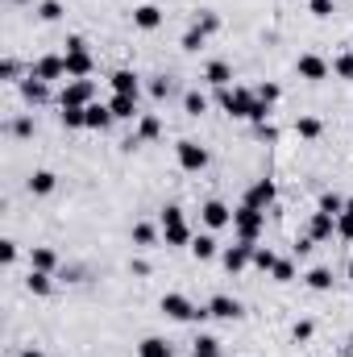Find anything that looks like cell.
Listing matches in <instances>:
<instances>
[{
    "instance_id": "6da1fadb",
    "label": "cell",
    "mask_w": 353,
    "mask_h": 357,
    "mask_svg": "<svg viewBox=\"0 0 353 357\" xmlns=\"http://www.w3.org/2000/svg\"><path fill=\"white\" fill-rule=\"evenodd\" d=\"M158 220H163V241H167L171 250H191L195 233L187 229V220H183V208H179V204H167Z\"/></svg>"
},
{
    "instance_id": "7a4b0ae2",
    "label": "cell",
    "mask_w": 353,
    "mask_h": 357,
    "mask_svg": "<svg viewBox=\"0 0 353 357\" xmlns=\"http://www.w3.org/2000/svg\"><path fill=\"white\" fill-rule=\"evenodd\" d=\"M163 316H171V320H179V324H204L208 320V307H195L187 295H179V291H167L163 295Z\"/></svg>"
},
{
    "instance_id": "3957f363",
    "label": "cell",
    "mask_w": 353,
    "mask_h": 357,
    "mask_svg": "<svg viewBox=\"0 0 353 357\" xmlns=\"http://www.w3.org/2000/svg\"><path fill=\"white\" fill-rule=\"evenodd\" d=\"M233 233H237V241H250V245H258V237L266 233V212H262V208H250V204H241V208L233 212Z\"/></svg>"
},
{
    "instance_id": "277c9868",
    "label": "cell",
    "mask_w": 353,
    "mask_h": 357,
    "mask_svg": "<svg viewBox=\"0 0 353 357\" xmlns=\"http://www.w3.org/2000/svg\"><path fill=\"white\" fill-rule=\"evenodd\" d=\"M216 100H220V108L229 112V116H237V121H250V112H254V104H258V91L250 88H220L216 91Z\"/></svg>"
},
{
    "instance_id": "5b68a950",
    "label": "cell",
    "mask_w": 353,
    "mask_h": 357,
    "mask_svg": "<svg viewBox=\"0 0 353 357\" xmlns=\"http://www.w3.org/2000/svg\"><path fill=\"white\" fill-rule=\"evenodd\" d=\"M175 154H179V167H183V171H191V175H200V171L208 167V150H204L200 142H191V137H183V142H179Z\"/></svg>"
},
{
    "instance_id": "8992f818",
    "label": "cell",
    "mask_w": 353,
    "mask_h": 357,
    "mask_svg": "<svg viewBox=\"0 0 353 357\" xmlns=\"http://www.w3.org/2000/svg\"><path fill=\"white\" fill-rule=\"evenodd\" d=\"M329 71H333V67H329L320 54H299V59H295V75H299V79H308V84L329 79Z\"/></svg>"
},
{
    "instance_id": "52a82bcc",
    "label": "cell",
    "mask_w": 353,
    "mask_h": 357,
    "mask_svg": "<svg viewBox=\"0 0 353 357\" xmlns=\"http://www.w3.org/2000/svg\"><path fill=\"white\" fill-rule=\"evenodd\" d=\"M200 220H204L212 233H216V229H229V225H233V208H229L225 199H208V204L200 208Z\"/></svg>"
},
{
    "instance_id": "ba28073f",
    "label": "cell",
    "mask_w": 353,
    "mask_h": 357,
    "mask_svg": "<svg viewBox=\"0 0 353 357\" xmlns=\"http://www.w3.org/2000/svg\"><path fill=\"white\" fill-rule=\"evenodd\" d=\"M220 262L229 274H241V270L254 262V245L250 241H237V245H229V250H220Z\"/></svg>"
},
{
    "instance_id": "9c48e42d",
    "label": "cell",
    "mask_w": 353,
    "mask_h": 357,
    "mask_svg": "<svg viewBox=\"0 0 353 357\" xmlns=\"http://www.w3.org/2000/svg\"><path fill=\"white\" fill-rule=\"evenodd\" d=\"M29 71H33L38 79H46V84H54V79H67V59H63V54H42Z\"/></svg>"
},
{
    "instance_id": "30bf717a",
    "label": "cell",
    "mask_w": 353,
    "mask_h": 357,
    "mask_svg": "<svg viewBox=\"0 0 353 357\" xmlns=\"http://www.w3.org/2000/svg\"><path fill=\"white\" fill-rule=\"evenodd\" d=\"M59 104H80V108L96 104V84H91V79H71V84L63 88V96H59Z\"/></svg>"
},
{
    "instance_id": "8fae6325",
    "label": "cell",
    "mask_w": 353,
    "mask_h": 357,
    "mask_svg": "<svg viewBox=\"0 0 353 357\" xmlns=\"http://www.w3.org/2000/svg\"><path fill=\"white\" fill-rule=\"evenodd\" d=\"M17 91H21V100H25L29 108H33V104H46V100H50V84H46V79H38L33 71H29V75H25L21 84H17Z\"/></svg>"
},
{
    "instance_id": "7c38bea8",
    "label": "cell",
    "mask_w": 353,
    "mask_h": 357,
    "mask_svg": "<svg viewBox=\"0 0 353 357\" xmlns=\"http://www.w3.org/2000/svg\"><path fill=\"white\" fill-rule=\"evenodd\" d=\"M274 195H278V191H274V178H258V183H250V191H246V199H241V204H250V208H274Z\"/></svg>"
},
{
    "instance_id": "4fadbf2b",
    "label": "cell",
    "mask_w": 353,
    "mask_h": 357,
    "mask_svg": "<svg viewBox=\"0 0 353 357\" xmlns=\"http://www.w3.org/2000/svg\"><path fill=\"white\" fill-rule=\"evenodd\" d=\"M63 59H67V79H88L91 71H96V59H91L88 50H67Z\"/></svg>"
},
{
    "instance_id": "5bb4252c",
    "label": "cell",
    "mask_w": 353,
    "mask_h": 357,
    "mask_svg": "<svg viewBox=\"0 0 353 357\" xmlns=\"http://www.w3.org/2000/svg\"><path fill=\"white\" fill-rule=\"evenodd\" d=\"M208 316H216V320H241L246 312H241V303L233 295H212L208 299Z\"/></svg>"
},
{
    "instance_id": "9a60e30c",
    "label": "cell",
    "mask_w": 353,
    "mask_h": 357,
    "mask_svg": "<svg viewBox=\"0 0 353 357\" xmlns=\"http://www.w3.org/2000/svg\"><path fill=\"white\" fill-rule=\"evenodd\" d=\"M204 79H208L216 91H220V88H233V67H229L225 59H212V63L204 67Z\"/></svg>"
},
{
    "instance_id": "2e32d148",
    "label": "cell",
    "mask_w": 353,
    "mask_h": 357,
    "mask_svg": "<svg viewBox=\"0 0 353 357\" xmlns=\"http://www.w3.org/2000/svg\"><path fill=\"white\" fill-rule=\"evenodd\" d=\"M133 25L146 29V33L158 29V25H163V8H158V4H137V8H133Z\"/></svg>"
},
{
    "instance_id": "e0dca14e",
    "label": "cell",
    "mask_w": 353,
    "mask_h": 357,
    "mask_svg": "<svg viewBox=\"0 0 353 357\" xmlns=\"http://www.w3.org/2000/svg\"><path fill=\"white\" fill-rule=\"evenodd\" d=\"M108 108H112L117 121H137V116H142V112H137V96H117V91H112Z\"/></svg>"
},
{
    "instance_id": "ac0fdd59",
    "label": "cell",
    "mask_w": 353,
    "mask_h": 357,
    "mask_svg": "<svg viewBox=\"0 0 353 357\" xmlns=\"http://www.w3.org/2000/svg\"><path fill=\"white\" fill-rule=\"evenodd\" d=\"M333 233H337V216L316 212V216H312V225H308V237H312V241H329Z\"/></svg>"
},
{
    "instance_id": "d6986e66",
    "label": "cell",
    "mask_w": 353,
    "mask_h": 357,
    "mask_svg": "<svg viewBox=\"0 0 353 357\" xmlns=\"http://www.w3.org/2000/svg\"><path fill=\"white\" fill-rule=\"evenodd\" d=\"M216 254H220L216 237H212V233H195V241H191V258H195V262H208V258H216Z\"/></svg>"
},
{
    "instance_id": "ffe728a7",
    "label": "cell",
    "mask_w": 353,
    "mask_h": 357,
    "mask_svg": "<svg viewBox=\"0 0 353 357\" xmlns=\"http://www.w3.org/2000/svg\"><path fill=\"white\" fill-rule=\"evenodd\" d=\"M112 91H117V96H137V91H142L137 71H129V67H125V71H112Z\"/></svg>"
},
{
    "instance_id": "44dd1931",
    "label": "cell",
    "mask_w": 353,
    "mask_h": 357,
    "mask_svg": "<svg viewBox=\"0 0 353 357\" xmlns=\"http://www.w3.org/2000/svg\"><path fill=\"white\" fill-rule=\"evenodd\" d=\"M63 112H59V121H63V129H88V108H80V104H59Z\"/></svg>"
},
{
    "instance_id": "7402d4cb",
    "label": "cell",
    "mask_w": 353,
    "mask_h": 357,
    "mask_svg": "<svg viewBox=\"0 0 353 357\" xmlns=\"http://www.w3.org/2000/svg\"><path fill=\"white\" fill-rule=\"evenodd\" d=\"M112 121H117V116H112V108H108V104H100V100H96V104H88V129L104 133Z\"/></svg>"
},
{
    "instance_id": "603a6c76",
    "label": "cell",
    "mask_w": 353,
    "mask_h": 357,
    "mask_svg": "<svg viewBox=\"0 0 353 357\" xmlns=\"http://www.w3.org/2000/svg\"><path fill=\"white\" fill-rule=\"evenodd\" d=\"M59 266V254L50 250V245H38L33 254H29V270H42V274H54Z\"/></svg>"
},
{
    "instance_id": "cb8c5ba5",
    "label": "cell",
    "mask_w": 353,
    "mask_h": 357,
    "mask_svg": "<svg viewBox=\"0 0 353 357\" xmlns=\"http://www.w3.org/2000/svg\"><path fill=\"white\" fill-rule=\"evenodd\" d=\"M158 133H163V121H158L154 112H142V116H137V133H133V137H137V142H154Z\"/></svg>"
},
{
    "instance_id": "d4e9b609",
    "label": "cell",
    "mask_w": 353,
    "mask_h": 357,
    "mask_svg": "<svg viewBox=\"0 0 353 357\" xmlns=\"http://www.w3.org/2000/svg\"><path fill=\"white\" fill-rule=\"evenodd\" d=\"M137 357H175V349H171V341H163V337H146V341L137 345Z\"/></svg>"
},
{
    "instance_id": "484cf974",
    "label": "cell",
    "mask_w": 353,
    "mask_h": 357,
    "mask_svg": "<svg viewBox=\"0 0 353 357\" xmlns=\"http://www.w3.org/2000/svg\"><path fill=\"white\" fill-rule=\"evenodd\" d=\"M54 187H59V175H54V171H33V175H29V191H33V195H50Z\"/></svg>"
},
{
    "instance_id": "4316f807",
    "label": "cell",
    "mask_w": 353,
    "mask_h": 357,
    "mask_svg": "<svg viewBox=\"0 0 353 357\" xmlns=\"http://www.w3.org/2000/svg\"><path fill=\"white\" fill-rule=\"evenodd\" d=\"M303 282H308L312 291H333V282H337V278H333V270H329V266H312Z\"/></svg>"
},
{
    "instance_id": "83f0119b",
    "label": "cell",
    "mask_w": 353,
    "mask_h": 357,
    "mask_svg": "<svg viewBox=\"0 0 353 357\" xmlns=\"http://www.w3.org/2000/svg\"><path fill=\"white\" fill-rule=\"evenodd\" d=\"M295 133H299L303 142H316V137L324 133V125H320V116H299V121H295Z\"/></svg>"
},
{
    "instance_id": "f1b7e54d",
    "label": "cell",
    "mask_w": 353,
    "mask_h": 357,
    "mask_svg": "<svg viewBox=\"0 0 353 357\" xmlns=\"http://www.w3.org/2000/svg\"><path fill=\"white\" fill-rule=\"evenodd\" d=\"M25 291H29V295H50V291H54V282H50V274H42V270H29V278H25Z\"/></svg>"
},
{
    "instance_id": "f546056e",
    "label": "cell",
    "mask_w": 353,
    "mask_h": 357,
    "mask_svg": "<svg viewBox=\"0 0 353 357\" xmlns=\"http://www.w3.org/2000/svg\"><path fill=\"white\" fill-rule=\"evenodd\" d=\"M183 112H187V116H204V112H208V96H204V91H187V96H183Z\"/></svg>"
},
{
    "instance_id": "4dcf8cb0",
    "label": "cell",
    "mask_w": 353,
    "mask_h": 357,
    "mask_svg": "<svg viewBox=\"0 0 353 357\" xmlns=\"http://www.w3.org/2000/svg\"><path fill=\"white\" fill-rule=\"evenodd\" d=\"M220 354V341L216 337H208V333H200L195 337V345H191V357H216Z\"/></svg>"
},
{
    "instance_id": "1f68e13d",
    "label": "cell",
    "mask_w": 353,
    "mask_h": 357,
    "mask_svg": "<svg viewBox=\"0 0 353 357\" xmlns=\"http://www.w3.org/2000/svg\"><path fill=\"white\" fill-rule=\"evenodd\" d=\"M63 13H67V8H63V0H42V4H38V17H42L46 25L63 21Z\"/></svg>"
},
{
    "instance_id": "d6a6232c",
    "label": "cell",
    "mask_w": 353,
    "mask_h": 357,
    "mask_svg": "<svg viewBox=\"0 0 353 357\" xmlns=\"http://www.w3.org/2000/svg\"><path fill=\"white\" fill-rule=\"evenodd\" d=\"M129 237H133V245H154V241H158V229H154V225H146V220H137Z\"/></svg>"
},
{
    "instance_id": "836d02e7",
    "label": "cell",
    "mask_w": 353,
    "mask_h": 357,
    "mask_svg": "<svg viewBox=\"0 0 353 357\" xmlns=\"http://www.w3.org/2000/svg\"><path fill=\"white\" fill-rule=\"evenodd\" d=\"M337 237L341 241H353V199H345V212L337 216Z\"/></svg>"
},
{
    "instance_id": "e575fe53",
    "label": "cell",
    "mask_w": 353,
    "mask_h": 357,
    "mask_svg": "<svg viewBox=\"0 0 353 357\" xmlns=\"http://www.w3.org/2000/svg\"><path fill=\"white\" fill-rule=\"evenodd\" d=\"M320 212H329V216H341V212H345V195H337V191H324V195H320Z\"/></svg>"
},
{
    "instance_id": "d590c367",
    "label": "cell",
    "mask_w": 353,
    "mask_h": 357,
    "mask_svg": "<svg viewBox=\"0 0 353 357\" xmlns=\"http://www.w3.org/2000/svg\"><path fill=\"white\" fill-rule=\"evenodd\" d=\"M204 42H208V33H204V29H195V25H191V29H187V33H183V42H179V46H183V50H187V54H195V50H200V46H204Z\"/></svg>"
},
{
    "instance_id": "8d00e7d4",
    "label": "cell",
    "mask_w": 353,
    "mask_h": 357,
    "mask_svg": "<svg viewBox=\"0 0 353 357\" xmlns=\"http://www.w3.org/2000/svg\"><path fill=\"white\" fill-rule=\"evenodd\" d=\"M333 75H337V79H353V50H345V54L333 59Z\"/></svg>"
},
{
    "instance_id": "74e56055",
    "label": "cell",
    "mask_w": 353,
    "mask_h": 357,
    "mask_svg": "<svg viewBox=\"0 0 353 357\" xmlns=\"http://www.w3.org/2000/svg\"><path fill=\"white\" fill-rule=\"evenodd\" d=\"M274 262H278V254H274V250L254 245V266H258V270H266V274H270V270H274Z\"/></svg>"
},
{
    "instance_id": "f35d334b",
    "label": "cell",
    "mask_w": 353,
    "mask_h": 357,
    "mask_svg": "<svg viewBox=\"0 0 353 357\" xmlns=\"http://www.w3.org/2000/svg\"><path fill=\"white\" fill-rule=\"evenodd\" d=\"M270 278H274V282H291V278H295V262H291V258H278L274 270H270Z\"/></svg>"
},
{
    "instance_id": "ab89813d",
    "label": "cell",
    "mask_w": 353,
    "mask_h": 357,
    "mask_svg": "<svg viewBox=\"0 0 353 357\" xmlns=\"http://www.w3.org/2000/svg\"><path fill=\"white\" fill-rule=\"evenodd\" d=\"M0 79L21 84V79H25V75H21V63H17V59H0Z\"/></svg>"
},
{
    "instance_id": "60d3db41",
    "label": "cell",
    "mask_w": 353,
    "mask_h": 357,
    "mask_svg": "<svg viewBox=\"0 0 353 357\" xmlns=\"http://www.w3.org/2000/svg\"><path fill=\"white\" fill-rule=\"evenodd\" d=\"M195 29H204V33H208V38H212V33H216V29H220V17H216V13H208V8H204V13H200V17H195Z\"/></svg>"
},
{
    "instance_id": "b9f144b4",
    "label": "cell",
    "mask_w": 353,
    "mask_h": 357,
    "mask_svg": "<svg viewBox=\"0 0 353 357\" xmlns=\"http://www.w3.org/2000/svg\"><path fill=\"white\" fill-rule=\"evenodd\" d=\"M13 262H17V241L4 237V241H0V266H13Z\"/></svg>"
},
{
    "instance_id": "7bdbcfd3",
    "label": "cell",
    "mask_w": 353,
    "mask_h": 357,
    "mask_svg": "<svg viewBox=\"0 0 353 357\" xmlns=\"http://www.w3.org/2000/svg\"><path fill=\"white\" fill-rule=\"evenodd\" d=\"M258 100H266V104H278V96H283V88H278V84H258Z\"/></svg>"
},
{
    "instance_id": "ee69618b",
    "label": "cell",
    "mask_w": 353,
    "mask_h": 357,
    "mask_svg": "<svg viewBox=\"0 0 353 357\" xmlns=\"http://www.w3.org/2000/svg\"><path fill=\"white\" fill-rule=\"evenodd\" d=\"M150 96H154V100H167V96H171V79H167V75H154V84H150Z\"/></svg>"
},
{
    "instance_id": "f6af8a7d",
    "label": "cell",
    "mask_w": 353,
    "mask_h": 357,
    "mask_svg": "<svg viewBox=\"0 0 353 357\" xmlns=\"http://www.w3.org/2000/svg\"><path fill=\"white\" fill-rule=\"evenodd\" d=\"M312 333H316V324H312V320H295V328H291V337H295V341H312Z\"/></svg>"
},
{
    "instance_id": "bcb514c9",
    "label": "cell",
    "mask_w": 353,
    "mask_h": 357,
    "mask_svg": "<svg viewBox=\"0 0 353 357\" xmlns=\"http://www.w3.org/2000/svg\"><path fill=\"white\" fill-rule=\"evenodd\" d=\"M8 129H13L17 137H29V133H33V121H29V116H21V121H13Z\"/></svg>"
},
{
    "instance_id": "7dc6e473",
    "label": "cell",
    "mask_w": 353,
    "mask_h": 357,
    "mask_svg": "<svg viewBox=\"0 0 353 357\" xmlns=\"http://www.w3.org/2000/svg\"><path fill=\"white\" fill-rule=\"evenodd\" d=\"M254 133H258L262 142H278V129H274L270 121H266V125H254Z\"/></svg>"
},
{
    "instance_id": "c3c4849f",
    "label": "cell",
    "mask_w": 353,
    "mask_h": 357,
    "mask_svg": "<svg viewBox=\"0 0 353 357\" xmlns=\"http://www.w3.org/2000/svg\"><path fill=\"white\" fill-rule=\"evenodd\" d=\"M312 17H333V0H312Z\"/></svg>"
},
{
    "instance_id": "681fc988",
    "label": "cell",
    "mask_w": 353,
    "mask_h": 357,
    "mask_svg": "<svg viewBox=\"0 0 353 357\" xmlns=\"http://www.w3.org/2000/svg\"><path fill=\"white\" fill-rule=\"evenodd\" d=\"M129 270H133L137 278H146V274H150V262H142V258H133V262H129Z\"/></svg>"
},
{
    "instance_id": "f907efd6",
    "label": "cell",
    "mask_w": 353,
    "mask_h": 357,
    "mask_svg": "<svg viewBox=\"0 0 353 357\" xmlns=\"http://www.w3.org/2000/svg\"><path fill=\"white\" fill-rule=\"evenodd\" d=\"M67 50H88V38H80V33H71V38H67Z\"/></svg>"
},
{
    "instance_id": "816d5d0a",
    "label": "cell",
    "mask_w": 353,
    "mask_h": 357,
    "mask_svg": "<svg viewBox=\"0 0 353 357\" xmlns=\"http://www.w3.org/2000/svg\"><path fill=\"white\" fill-rule=\"evenodd\" d=\"M312 245H316V241H312V237H303V241H295V254H299V258H308V254H312Z\"/></svg>"
},
{
    "instance_id": "f5cc1de1",
    "label": "cell",
    "mask_w": 353,
    "mask_h": 357,
    "mask_svg": "<svg viewBox=\"0 0 353 357\" xmlns=\"http://www.w3.org/2000/svg\"><path fill=\"white\" fill-rule=\"evenodd\" d=\"M21 357H46V354H42V349H33V345H29V349H21Z\"/></svg>"
},
{
    "instance_id": "db71d44e",
    "label": "cell",
    "mask_w": 353,
    "mask_h": 357,
    "mask_svg": "<svg viewBox=\"0 0 353 357\" xmlns=\"http://www.w3.org/2000/svg\"><path fill=\"white\" fill-rule=\"evenodd\" d=\"M350 354H353V333H350Z\"/></svg>"
},
{
    "instance_id": "11a10c76",
    "label": "cell",
    "mask_w": 353,
    "mask_h": 357,
    "mask_svg": "<svg viewBox=\"0 0 353 357\" xmlns=\"http://www.w3.org/2000/svg\"><path fill=\"white\" fill-rule=\"evenodd\" d=\"M350 278H353V258H350Z\"/></svg>"
},
{
    "instance_id": "9f6ffc18",
    "label": "cell",
    "mask_w": 353,
    "mask_h": 357,
    "mask_svg": "<svg viewBox=\"0 0 353 357\" xmlns=\"http://www.w3.org/2000/svg\"><path fill=\"white\" fill-rule=\"evenodd\" d=\"M17 4H21V0H17Z\"/></svg>"
},
{
    "instance_id": "6f0895ef",
    "label": "cell",
    "mask_w": 353,
    "mask_h": 357,
    "mask_svg": "<svg viewBox=\"0 0 353 357\" xmlns=\"http://www.w3.org/2000/svg\"><path fill=\"white\" fill-rule=\"evenodd\" d=\"M216 357H220V354H216Z\"/></svg>"
}]
</instances>
